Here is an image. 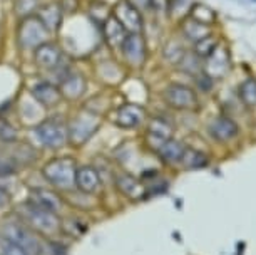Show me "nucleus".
I'll use <instances>...</instances> for the list:
<instances>
[{"label": "nucleus", "mask_w": 256, "mask_h": 255, "mask_svg": "<svg viewBox=\"0 0 256 255\" xmlns=\"http://www.w3.org/2000/svg\"><path fill=\"white\" fill-rule=\"evenodd\" d=\"M14 27V42H16L17 52L20 57H27L30 61L32 52L40 44H44L49 39H54V36L49 32L44 24L40 22L36 14L22 19H16Z\"/></svg>", "instance_id": "nucleus-1"}, {"label": "nucleus", "mask_w": 256, "mask_h": 255, "mask_svg": "<svg viewBox=\"0 0 256 255\" xmlns=\"http://www.w3.org/2000/svg\"><path fill=\"white\" fill-rule=\"evenodd\" d=\"M118 59L126 71L139 72L144 69L149 59V47L144 32H131L126 36L118 52Z\"/></svg>", "instance_id": "nucleus-2"}, {"label": "nucleus", "mask_w": 256, "mask_h": 255, "mask_svg": "<svg viewBox=\"0 0 256 255\" xmlns=\"http://www.w3.org/2000/svg\"><path fill=\"white\" fill-rule=\"evenodd\" d=\"M100 128V116L90 109H80L67 121V139L69 144L79 148L84 146Z\"/></svg>", "instance_id": "nucleus-3"}, {"label": "nucleus", "mask_w": 256, "mask_h": 255, "mask_svg": "<svg viewBox=\"0 0 256 255\" xmlns=\"http://www.w3.org/2000/svg\"><path fill=\"white\" fill-rule=\"evenodd\" d=\"M76 160L70 156H56L42 166V175L52 186L70 190L76 186Z\"/></svg>", "instance_id": "nucleus-4"}, {"label": "nucleus", "mask_w": 256, "mask_h": 255, "mask_svg": "<svg viewBox=\"0 0 256 255\" xmlns=\"http://www.w3.org/2000/svg\"><path fill=\"white\" fill-rule=\"evenodd\" d=\"M36 138L47 150H60L69 143V139H67V121L57 116L46 118L44 121H40L36 126Z\"/></svg>", "instance_id": "nucleus-5"}, {"label": "nucleus", "mask_w": 256, "mask_h": 255, "mask_svg": "<svg viewBox=\"0 0 256 255\" xmlns=\"http://www.w3.org/2000/svg\"><path fill=\"white\" fill-rule=\"evenodd\" d=\"M2 237H6L8 242L17 245L18 248L24 250L27 255H42L44 253V243L42 240L34 235L30 228H27L24 223L10 222L4 225Z\"/></svg>", "instance_id": "nucleus-6"}, {"label": "nucleus", "mask_w": 256, "mask_h": 255, "mask_svg": "<svg viewBox=\"0 0 256 255\" xmlns=\"http://www.w3.org/2000/svg\"><path fill=\"white\" fill-rule=\"evenodd\" d=\"M64 54L66 52L62 49L60 42L54 37V39H49L47 42H44V44H40L32 52L30 62H32L34 69L37 71V74L46 76L59 64Z\"/></svg>", "instance_id": "nucleus-7"}, {"label": "nucleus", "mask_w": 256, "mask_h": 255, "mask_svg": "<svg viewBox=\"0 0 256 255\" xmlns=\"http://www.w3.org/2000/svg\"><path fill=\"white\" fill-rule=\"evenodd\" d=\"M27 91H28V94H30V98L44 109H56L57 106H60V103L64 101L62 99L59 86L40 74L32 79V83L28 84Z\"/></svg>", "instance_id": "nucleus-8"}, {"label": "nucleus", "mask_w": 256, "mask_h": 255, "mask_svg": "<svg viewBox=\"0 0 256 255\" xmlns=\"http://www.w3.org/2000/svg\"><path fill=\"white\" fill-rule=\"evenodd\" d=\"M162 99L169 108L178 109V111H192L198 108L200 101H198L196 89L186 84H169L162 91Z\"/></svg>", "instance_id": "nucleus-9"}, {"label": "nucleus", "mask_w": 256, "mask_h": 255, "mask_svg": "<svg viewBox=\"0 0 256 255\" xmlns=\"http://www.w3.org/2000/svg\"><path fill=\"white\" fill-rule=\"evenodd\" d=\"M22 216L32 228H36L37 232H40L44 235H56L60 228L59 218H57L56 213L47 211V210H42V208H38V206L32 205V203L24 206Z\"/></svg>", "instance_id": "nucleus-10"}, {"label": "nucleus", "mask_w": 256, "mask_h": 255, "mask_svg": "<svg viewBox=\"0 0 256 255\" xmlns=\"http://www.w3.org/2000/svg\"><path fill=\"white\" fill-rule=\"evenodd\" d=\"M231 71V52L226 44H218L214 51L206 59H202V72L212 81L223 79Z\"/></svg>", "instance_id": "nucleus-11"}, {"label": "nucleus", "mask_w": 256, "mask_h": 255, "mask_svg": "<svg viewBox=\"0 0 256 255\" xmlns=\"http://www.w3.org/2000/svg\"><path fill=\"white\" fill-rule=\"evenodd\" d=\"M146 119V109L136 103H124L112 111V123L120 129H138Z\"/></svg>", "instance_id": "nucleus-12"}, {"label": "nucleus", "mask_w": 256, "mask_h": 255, "mask_svg": "<svg viewBox=\"0 0 256 255\" xmlns=\"http://www.w3.org/2000/svg\"><path fill=\"white\" fill-rule=\"evenodd\" d=\"M112 16L128 34L144 31V16H141L131 4H128V0H116L112 4Z\"/></svg>", "instance_id": "nucleus-13"}, {"label": "nucleus", "mask_w": 256, "mask_h": 255, "mask_svg": "<svg viewBox=\"0 0 256 255\" xmlns=\"http://www.w3.org/2000/svg\"><path fill=\"white\" fill-rule=\"evenodd\" d=\"M88 88H89L88 74L82 72L80 69H77V67H74V69L70 71V74L59 84L62 99L70 101V103L79 101L82 96L88 93Z\"/></svg>", "instance_id": "nucleus-14"}, {"label": "nucleus", "mask_w": 256, "mask_h": 255, "mask_svg": "<svg viewBox=\"0 0 256 255\" xmlns=\"http://www.w3.org/2000/svg\"><path fill=\"white\" fill-rule=\"evenodd\" d=\"M99 32H100V41H102L106 49H108L110 54L118 56L120 46H122L126 36H128L126 29L120 26L118 22V19L110 14V17L102 24V27L99 29Z\"/></svg>", "instance_id": "nucleus-15"}, {"label": "nucleus", "mask_w": 256, "mask_h": 255, "mask_svg": "<svg viewBox=\"0 0 256 255\" xmlns=\"http://www.w3.org/2000/svg\"><path fill=\"white\" fill-rule=\"evenodd\" d=\"M36 16L40 19V22L44 24L47 29H49V32L52 36L54 37L59 36L66 17L62 16L57 0H42V4L36 11Z\"/></svg>", "instance_id": "nucleus-16"}, {"label": "nucleus", "mask_w": 256, "mask_h": 255, "mask_svg": "<svg viewBox=\"0 0 256 255\" xmlns=\"http://www.w3.org/2000/svg\"><path fill=\"white\" fill-rule=\"evenodd\" d=\"M211 34H212V27L196 22L194 19H191L190 16L180 19V24H178V36L191 46L194 44V42L211 36Z\"/></svg>", "instance_id": "nucleus-17"}, {"label": "nucleus", "mask_w": 256, "mask_h": 255, "mask_svg": "<svg viewBox=\"0 0 256 255\" xmlns=\"http://www.w3.org/2000/svg\"><path fill=\"white\" fill-rule=\"evenodd\" d=\"M172 133H174V128L172 124L164 118H152L148 124V131H146V139L149 143V146L152 148L154 151L159 150V146L168 141V139L172 138Z\"/></svg>", "instance_id": "nucleus-18"}, {"label": "nucleus", "mask_w": 256, "mask_h": 255, "mask_svg": "<svg viewBox=\"0 0 256 255\" xmlns=\"http://www.w3.org/2000/svg\"><path fill=\"white\" fill-rule=\"evenodd\" d=\"M208 133L214 141L226 143L231 141L238 134V124L228 116H218L211 119L210 124H208Z\"/></svg>", "instance_id": "nucleus-19"}, {"label": "nucleus", "mask_w": 256, "mask_h": 255, "mask_svg": "<svg viewBox=\"0 0 256 255\" xmlns=\"http://www.w3.org/2000/svg\"><path fill=\"white\" fill-rule=\"evenodd\" d=\"M76 186L82 193H96L100 186L99 173L94 166H77L76 170Z\"/></svg>", "instance_id": "nucleus-20"}, {"label": "nucleus", "mask_w": 256, "mask_h": 255, "mask_svg": "<svg viewBox=\"0 0 256 255\" xmlns=\"http://www.w3.org/2000/svg\"><path fill=\"white\" fill-rule=\"evenodd\" d=\"M82 14H84L96 27L100 29L102 24L108 21L110 17V14H112V6L106 2V0H88L86 7L82 9Z\"/></svg>", "instance_id": "nucleus-21"}, {"label": "nucleus", "mask_w": 256, "mask_h": 255, "mask_svg": "<svg viewBox=\"0 0 256 255\" xmlns=\"http://www.w3.org/2000/svg\"><path fill=\"white\" fill-rule=\"evenodd\" d=\"M30 203L38 206V208H42V210L52 211V213H56V215L62 206V201L59 196H57L54 191L46 190V188L32 190L30 191Z\"/></svg>", "instance_id": "nucleus-22"}, {"label": "nucleus", "mask_w": 256, "mask_h": 255, "mask_svg": "<svg viewBox=\"0 0 256 255\" xmlns=\"http://www.w3.org/2000/svg\"><path fill=\"white\" fill-rule=\"evenodd\" d=\"M116 186L119 188L120 193L131 200H139L144 195L142 183L129 173H118L116 175Z\"/></svg>", "instance_id": "nucleus-23"}, {"label": "nucleus", "mask_w": 256, "mask_h": 255, "mask_svg": "<svg viewBox=\"0 0 256 255\" xmlns=\"http://www.w3.org/2000/svg\"><path fill=\"white\" fill-rule=\"evenodd\" d=\"M184 148H186V144H182L181 141H176V139L171 138V139H168V141H164L156 153L162 163H166V165H176V163L181 161Z\"/></svg>", "instance_id": "nucleus-24"}, {"label": "nucleus", "mask_w": 256, "mask_h": 255, "mask_svg": "<svg viewBox=\"0 0 256 255\" xmlns=\"http://www.w3.org/2000/svg\"><path fill=\"white\" fill-rule=\"evenodd\" d=\"M186 42L180 36H172L162 47V59L169 62L171 66H178L182 59V56L186 54Z\"/></svg>", "instance_id": "nucleus-25"}, {"label": "nucleus", "mask_w": 256, "mask_h": 255, "mask_svg": "<svg viewBox=\"0 0 256 255\" xmlns=\"http://www.w3.org/2000/svg\"><path fill=\"white\" fill-rule=\"evenodd\" d=\"M180 163L182 165V168H186V170H201V168L210 165V160H208L206 153L196 150V148L186 146Z\"/></svg>", "instance_id": "nucleus-26"}, {"label": "nucleus", "mask_w": 256, "mask_h": 255, "mask_svg": "<svg viewBox=\"0 0 256 255\" xmlns=\"http://www.w3.org/2000/svg\"><path fill=\"white\" fill-rule=\"evenodd\" d=\"M188 16H190L191 19H194L196 22L204 24V26H210V27H214L216 19H218L216 12L212 11L211 7H208V6H204V4H201V2L191 4L190 11H188Z\"/></svg>", "instance_id": "nucleus-27"}, {"label": "nucleus", "mask_w": 256, "mask_h": 255, "mask_svg": "<svg viewBox=\"0 0 256 255\" xmlns=\"http://www.w3.org/2000/svg\"><path fill=\"white\" fill-rule=\"evenodd\" d=\"M220 42H221V39L218 36H214V32H212L211 36H208V37H204V39L194 42V44L191 46V51L202 61V59H206V57L210 56L216 47H218Z\"/></svg>", "instance_id": "nucleus-28"}, {"label": "nucleus", "mask_w": 256, "mask_h": 255, "mask_svg": "<svg viewBox=\"0 0 256 255\" xmlns=\"http://www.w3.org/2000/svg\"><path fill=\"white\" fill-rule=\"evenodd\" d=\"M182 74H188V76H196L198 72L202 71V61L192 51H186V54L182 56V59L180 61V64L176 66Z\"/></svg>", "instance_id": "nucleus-29"}, {"label": "nucleus", "mask_w": 256, "mask_h": 255, "mask_svg": "<svg viewBox=\"0 0 256 255\" xmlns=\"http://www.w3.org/2000/svg\"><path fill=\"white\" fill-rule=\"evenodd\" d=\"M42 0H12V14L16 19L34 16Z\"/></svg>", "instance_id": "nucleus-30"}, {"label": "nucleus", "mask_w": 256, "mask_h": 255, "mask_svg": "<svg viewBox=\"0 0 256 255\" xmlns=\"http://www.w3.org/2000/svg\"><path fill=\"white\" fill-rule=\"evenodd\" d=\"M240 99L248 106V108H254L256 106V78H248L241 83L238 89Z\"/></svg>", "instance_id": "nucleus-31"}, {"label": "nucleus", "mask_w": 256, "mask_h": 255, "mask_svg": "<svg viewBox=\"0 0 256 255\" xmlns=\"http://www.w3.org/2000/svg\"><path fill=\"white\" fill-rule=\"evenodd\" d=\"M0 143L4 144L18 143V131L4 116H0Z\"/></svg>", "instance_id": "nucleus-32"}, {"label": "nucleus", "mask_w": 256, "mask_h": 255, "mask_svg": "<svg viewBox=\"0 0 256 255\" xmlns=\"http://www.w3.org/2000/svg\"><path fill=\"white\" fill-rule=\"evenodd\" d=\"M18 170V163L14 155L0 151V176H10Z\"/></svg>", "instance_id": "nucleus-33"}, {"label": "nucleus", "mask_w": 256, "mask_h": 255, "mask_svg": "<svg viewBox=\"0 0 256 255\" xmlns=\"http://www.w3.org/2000/svg\"><path fill=\"white\" fill-rule=\"evenodd\" d=\"M57 4H59L62 16H64L66 19L77 16V14H80L82 9H84L82 7L84 6L82 0H57Z\"/></svg>", "instance_id": "nucleus-34"}, {"label": "nucleus", "mask_w": 256, "mask_h": 255, "mask_svg": "<svg viewBox=\"0 0 256 255\" xmlns=\"http://www.w3.org/2000/svg\"><path fill=\"white\" fill-rule=\"evenodd\" d=\"M192 81H194V88L198 91H201V93H211L212 84H214V81H212L210 76H206L202 71L198 72L196 76H192Z\"/></svg>", "instance_id": "nucleus-35"}, {"label": "nucleus", "mask_w": 256, "mask_h": 255, "mask_svg": "<svg viewBox=\"0 0 256 255\" xmlns=\"http://www.w3.org/2000/svg\"><path fill=\"white\" fill-rule=\"evenodd\" d=\"M128 4H131L141 16H146V14L156 11V0H128Z\"/></svg>", "instance_id": "nucleus-36"}, {"label": "nucleus", "mask_w": 256, "mask_h": 255, "mask_svg": "<svg viewBox=\"0 0 256 255\" xmlns=\"http://www.w3.org/2000/svg\"><path fill=\"white\" fill-rule=\"evenodd\" d=\"M0 255H27L17 245L8 242L6 237H0Z\"/></svg>", "instance_id": "nucleus-37"}, {"label": "nucleus", "mask_w": 256, "mask_h": 255, "mask_svg": "<svg viewBox=\"0 0 256 255\" xmlns=\"http://www.w3.org/2000/svg\"><path fill=\"white\" fill-rule=\"evenodd\" d=\"M8 201H10V193H8L4 186H0V208H2V206H6Z\"/></svg>", "instance_id": "nucleus-38"}, {"label": "nucleus", "mask_w": 256, "mask_h": 255, "mask_svg": "<svg viewBox=\"0 0 256 255\" xmlns=\"http://www.w3.org/2000/svg\"><path fill=\"white\" fill-rule=\"evenodd\" d=\"M2 39H4V29L0 26V46H2ZM0 49H2V47H0Z\"/></svg>", "instance_id": "nucleus-39"}]
</instances>
